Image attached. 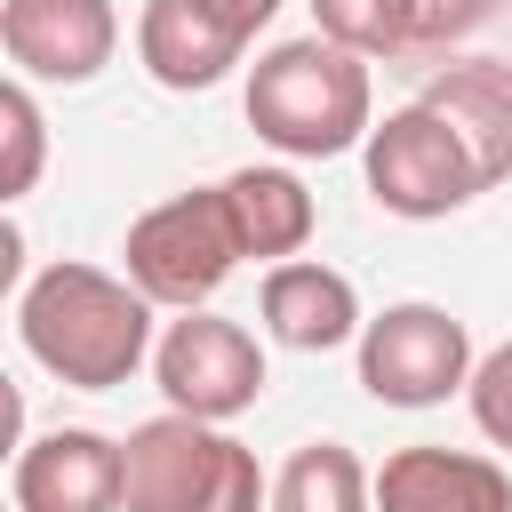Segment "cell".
I'll list each match as a JSON object with an SVG mask.
<instances>
[{
	"mask_svg": "<svg viewBox=\"0 0 512 512\" xmlns=\"http://www.w3.org/2000/svg\"><path fill=\"white\" fill-rule=\"evenodd\" d=\"M152 296L128 280V272H104V264H48L16 288V336L24 352L72 384V392H112L128 384L144 360H152Z\"/></svg>",
	"mask_w": 512,
	"mask_h": 512,
	"instance_id": "1",
	"label": "cell"
},
{
	"mask_svg": "<svg viewBox=\"0 0 512 512\" xmlns=\"http://www.w3.org/2000/svg\"><path fill=\"white\" fill-rule=\"evenodd\" d=\"M248 128L288 160H336L360 152L376 128V80L368 56L336 48L328 32L272 40L248 72Z\"/></svg>",
	"mask_w": 512,
	"mask_h": 512,
	"instance_id": "2",
	"label": "cell"
},
{
	"mask_svg": "<svg viewBox=\"0 0 512 512\" xmlns=\"http://www.w3.org/2000/svg\"><path fill=\"white\" fill-rule=\"evenodd\" d=\"M128 512H272V480L248 440L200 416H144L120 440Z\"/></svg>",
	"mask_w": 512,
	"mask_h": 512,
	"instance_id": "3",
	"label": "cell"
},
{
	"mask_svg": "<svg viewBox=\"0 0 512 512\" xmlns=\"http://www.w3.org/2000/svg\"><path fill=\"white\" fill-rule=\"evenodd\" d=\"M128 280L160 304V312H200L232 264L248 256L240 248V224H232V200L224 184H192V192H168L160 208H144L128 224Z\"/></svg>",
	"mask_w": 512,
	"mask_h": 512,
	"instance_id": "4",
	"label": "cell"
},
{
	"mask_svg": "<svg viewBox=\"0 0 512 512\" xmlns=\"http://www.w3.org/2000/svg\"><path fill=\"white\" fill-rule=\"evenodd\" d=\"M360 168H368V192L384 216H408V224H432V216H456L464 200H480V160L464 152V136L432 112V104H400L368 128L360 144Z\"/></svg>",
	"mask_w": 512,
	"mask_h": 512,
	"instance_id": "5",
	"label": "cell"
},
{
	"mask_svg": "<svg viewBox=\"0 0 512 512\" xmlns=\"http://www.w3.org/2000/svg\"><path fill=\"white\" fill-rule=\"evenodd\" d=\"M472 328L448 304H384L360 328V392L384 408H440L472 384Z\"/></svg>",
	"mask_w": 512,
	"mask_h": 512,
	"instance_id": "6",
	"label": "cell"
},
{
	"mask_svg": "<svg viewBox=\"0 0 512 512\" xmlns=\"http://www.w3.org/2000/svg\"><path fill=\"white\" fill-rule=\"evenodd\" d=\"M152 384H160V400L176 408V416H200V424H232V416H248L256 408V392H264V344L240 328V320H224V312H176L168 328H160V344H152Z\"/></svg>",
	"mask_w": 512,
	"mask_h": 512,
	"instance_id": "7",
	"label": "cell"
},
{
	"mask_svg": "<svg viewBox=\"0 0 512 512\" xmlns=\"http://www.w3.org/2000/svg\"><path fill=\"white\" fill-rule=\"evenodd\" d=\"M280 16V0H144L136 16V64L168 88V96H200L216 88L248 40Z\"/></svg>",
	"mask_w": 512,
	"mask_h": 512,
	"instance_id": "8",
	"label": "cell"
},
{
	"mask_svg": "<svg viewBox=\"0 0 512 512\" xmlns=\"http://www.w3.org/2000/svg\"><path fill=\"white\" fill-rule=\"evenodd\" d=\"M0 48L16 80L88 88L120 48V16L112 0H0Z\"/></svg>",
	"mask_w": 512,
	"mask_h": 512,
	"instance_id": "9",
	"label": "cell"
},
{
	"mask_svg": "<svg viewBox=\"0 0 512 512\" xmlns=\"http://www.w3.org/2000/svg\"><path fill=\"white\" fill-rule=\"evenodd\" d=\"M8 496H16V512H128L120 440H104L88 424H56L16 448Z\"/></svg>",
	"mask_w": 512,
	"mask_h": 512,
	"instance_id": "10",
	"label": "cell"
},
{
	"mask_svg": "<svg viewBox=\"0 0 512 512\" xmlns=\"http://www.w3.org/2000/svg\"><path fill=\"white\" fill-rule=\"evenodd\" d=\"M376 512H512V472L480 448H392L376 464Z\"/></svg>",
	"mask_w": 512,
	"mask_h": 512,
	"instance_id": "11",
	"label": "cell"
},
{
	"mask_svg": "<svg viewBox=\"0 0 512 512\" xmlns=\"http://www.w3.org/2000/svg\"><path fill=\"white\" fill-rule=\"evenodd\" d=\"M256 312H264V336L288 344V352H336V344H360V328H368L360 288L320 256L272 264L264 288H256Z\"/></svg>",
	"mask_w": 512,
	"mask_h": 512,
	"instance_id": "12",
	"label": "cell"
},
{
	"mask_svg": "<svg viewBox=\"0 0 512 512\" xmlns=\"http://www.w3.org/2000/svg\"><path fill=\"white\" fill-rule=\"evenodd\" d=\"M416 104H432L464 136V152L480 160V184L512 176V64L504 56H456V64H440Z\"/></svg>",
	"mask_w": 512,
	"mask_h": 512,
	"instance_id": "13",
	"label": "cell"
},
{
	"mask_svg": "<svg viewBox=\"0 0 512 512\" xmlns=\"http://www.w3.org/2000/svg\"><path fill=\"white\" fill-rule=\"evenodd\" d=\"M224 200H232L240 248L264 256V264L304 256V240H312V224H320V208H312V192H304L296 168H232V176H224Z\"/></svg>",
	"mask_w": 512,
	"mask_h": 512,
	"instance_id": "14",
	"label": "cell"
},
{
	"mask_svg": "<svg viewBox=\"0 0 512 512\" xmlns=\"http://www.w3.org/2000/svg\"><path fill=\"white\" fill-rule=\"evenodd\" d=\"M272 512H376V472L344 440H304L272 480Z\"/></svg>",
	"mask_w": 512,
	"mask_h": 512,
	"instance_id": "15",
	"label": "cell"
},
{
	"mask_svg": "<svg viewBox=\"0 0 512 512\" xmlns=\"http://www.w3.org/2000/svg\"><path fill=\"white\" fill-rule=\"evenodd\" d=\"M312 24L352 56H408L416 0H312Z\"/></svg>",
	"mask_w": 512,
	"mask_h": 512,
	"instance_id": "16",
	"label": "cell"
},
{
	"mask_svg": "<svg viewBox=\"0 0 512 512\" xmlns=\"http://www.w3.org/2000/svg\"><path fill=\"white\" fill-rule=\"evenodd\" d=\"M0 144H8V160H0V200H24V192L40 184V160H48V120H40L32 80H8V88H0Z\"/></svg>",
	"mask_w": 512,
	"mask_h": 512,
	"instance_id": "17",
	"label": "cell"
},
{
	"mask_svg": "<svg viewBox=\"0 0 512 512\" xmlns=\"http://www.w3.org/2000/svg\"><path fill=\"white\" fill-rule=\"evenodd\" d=\"M464 400H472V424H480L496 448H512V344L480 352V368H472Z\"/></svg>",
	"mask_w": 512,
	"mask_h": 512,
	"instance_id": "18",
	"label": "cell"
}]
</instances>
